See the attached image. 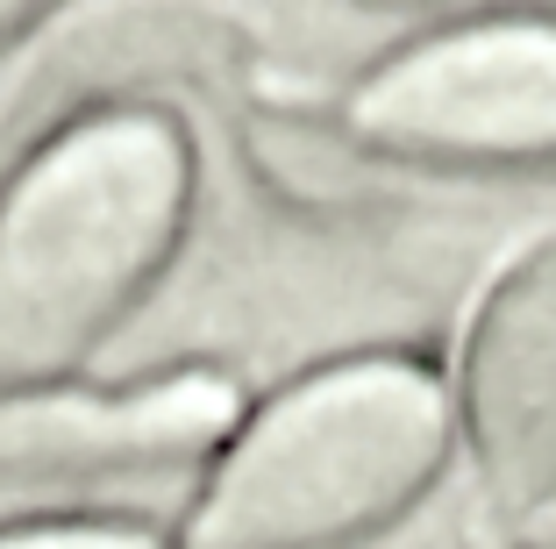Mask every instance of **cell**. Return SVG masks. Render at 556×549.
<instances>
[{
    "label": "cell",
    "mask_w": 556,
    "mask_h": 549,
    "mask_svg": "<svg viewBox=\"0 0 556 549\" xmlns=\"http://www.w3.org/2000/svg\"><path fill=\"white\" fill-rule=\"evenodd\" d=\"M193 214V144L157 108L58 129L0 186V392L72 386L143 308Z\"/></svg>",
    "instance_id": "cell-1"
},
{
    "label": "cell",
    "mask_w": 556,
    "mask_h": 549,
    "mask_svg": "<svg viewBox=\"0 0 556 549\" xmlns=\"http://www.w3.org/2000/svg\"><path fill=\"white\" fill-rule=\"evenodd\" d=\"M457 450L435 364L364 350L243 407L172 549H357L428 500Z\"/></svg>",
    "instance_id": "cell-2"
},
{
    "label": "cell",
    "mask_w": 556,
    "mask_h": 549,
    "mask_svg": "<svg viewBox=\"0 0 556 549\" xmlns=\"http://www.w3.org/2000/svg\"><path fill=\"white\" fill-rule=\"evenodd\" d=\"M350 129L386 158L442 172L556 164V22L485 15L421 36L357 79Z\"/></svg>",
    "instance_id": "cell-3"
},
{
    "label": "cell",
    "mask_w": 556,
    "mask_h": 549,
    "mask_svg": "<svg viewBox=\"0 0 556 549\" xmlns=\"http://www.w3.org/2000/svg\"><path fill=\"white\" fill-rule=\"evenodd\" d=\"M450 414L492 514L556 507V236L521 250L471 308Z\"/></svg>",
    "instance_id": "cell-4"
},
{
    "label": "cell",
    "mask_w": 556,
    "mask_h": 549,
    "mask_svg": "<svg viewBox=\"0 0 556 549\" xmlns=\"http://www.w3.org/2000/svg\"><path fill=\"white\" fill-rule=\"evenodd\" d=\"M236 421H243V392L222 372H172L122 392H0V485L207 464Z\"/></svg>",
    "instance_id": "cell-5"
},
{
    "label": "cell",
    "mask_w": 556,
    "mask_h": 549,
    "mask_svg": "<svg viewBox=\"0 0 556 549\" xmlns=\"http://www.w3.org/2000/svg\"><path fill=\"white\" fill-rule=\"evenodd\" d=\"M0 549H172V535L108 514H43V521H8Z\"/></svg>",
    "instance_id": "cell-6"
},
{
    "label": "cell",
    "mask_w": 556,
    "mask_h": 549,
    "mask_svg": "<svg viewBox=\"0 0 556 549\" xmlns=\"http://www.w3.org/2000/svg\"><path fill=\"white\" fill-rule=\"evenodd\" d=\"M50 8H58V0H0V43H15L22 29H36Z\"/></svg>",
    "instance_id": "cell-7"
},
{
    "label": "cell",
    "mask_w": 556,
    "mask_h": 549,
    "mask_svg": "<svg viewBox=\"0 0 556 549\" xmlns=\"http://www.w3.org/2000/svg\"><path fill=\"white\" fill-rule=\"evenodd\" d=\"M400 8H414V0H400Z\"/></svg>",
    "instance_id": "cell-8"
}]
</instances>
